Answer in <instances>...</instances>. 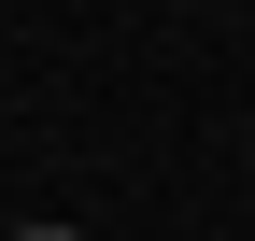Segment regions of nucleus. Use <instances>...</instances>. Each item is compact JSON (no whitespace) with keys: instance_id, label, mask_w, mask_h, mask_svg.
Listing matches in <instances>:
<instances>
[{"instance_id":"f257e3e1","label":"nucleus","mask_w":255,"mask_h":241,"mask_svg":"<svg viewBox=\"0 0 255 241\" xmlns=\"http://www.w3.org/2000/svg\"><path fill=\"white\" fill-rule=\"evenodd\" d=\"M14 241H71V227H14Z\"/></svg>"}]
</instances>
